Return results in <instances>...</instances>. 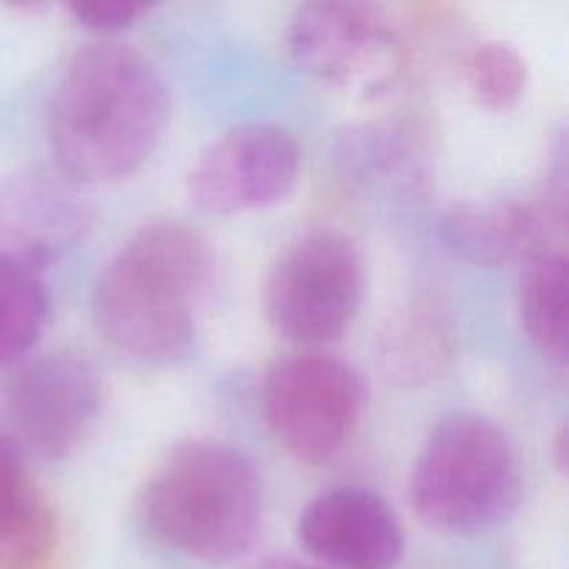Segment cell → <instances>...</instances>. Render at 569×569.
Listing matches in <instances>:
<instances>
[{
	"label": "cell",
	"instance_id": "cell-9",
	"mask_svg": "<svg viewBox=\"0 0 569 569\" xmlns=\"http://www.w3.org/2000/svg\"><path fill=\"white\" fill-rule=\"evenodd\" d=\"M300 144L276 122H250L206 144L187 176L192 203L209 214H242L287 198L300 176Z\"/></svg>",
	"mask_w": 569,
	"mask_h": 569
},
{
	"label": "cell",
	"instance_id": "cell-12",
	"mask_svg": "<svg viewBox=\"0 0 569 569\" xmlns=\"http://www.w3.org/2000/svg\"><path fill=\"white\" fill-rule=\"evenodd\" d=\"M28 456L0 428V569H48L59 545Z\"/></svg>",
	"mask_w": 569,
	"mask_h": 569
},
{
	"label": "cell",
	"instance_id": "cell-17",
	"mask_svg": "<svg viewBox=\"0 0 569 569\" xmlns=\"http://www.w3.org/2000/svg\"><path fill=\"white\" fill-rule=\"evenodd\" d=\"M461 76L478 103L489 109H509L526 94L528 61L520 50L500 39L476 42L461 59Z\"/></svg>",
	"mask_w": 569,
	"mask_h": 569
},
{
	"label": "cell",
	"instance_id": "cell-7",
	"mask_svg": "<svg viewBox=\"0 0 569 569\" xmlns=\"http://www.w3.org/2000/svg\"><path fill=\"white\" fill-rule=\"evenodd\" d=\"M289 56L315 81L378 98L400 81L406 48L381 9L353 0L306 3L289 20Z\"/></svg>",
	"mask_w": 569,
	"mask_h": 569
},
{
	"label": "cell",
	"instance_id": "cell-2",
	"mask_svg": "<svg viewBox=\"0 0 569 569\" xmlns=\"http://www.w3.org/2000/svg\"><path fill=\"white\" fill-rule=\"evenodd\" d=\"M211 276L206 239L181 220L139 226L92 292L94 328L109 348L142 365H176L198 342L200 300Z\"/></svg>",
	"mask_w": 569,
	"mask_h": 569
},
{
	"label": "cell",
	"instance_id": "cell-16",
	"mask_svg": "<svg viewBox=\"0 0 569 569\" xmlns=\"http://www.w3.org/2000/svg\"><path fill=\"white\" fill-rule=\"evenodd\" d=\"M345 170L361 183L376 189L417 192L426 181V156L417 137L400 126H365L345 137Z\"/></svg>",
	"mask_w": 569,
	"mask_h": 569
},
{
	"label": "cell",
	"instance_id": "cell-5",
	"mask_svg": "<svg viewBox=\"0 0 569 569\" xmlns=\"http://www.w3.org/2000/svg\"><path fill=\"white\" fill-rule=\"evenodd\" d=\"M367 292L365 256L348 233L311 228L281 250L264 281V317L298 345L339 342L353 328Z\"/></svg>",
	"mask_w": 569,
	"mask_h": 569
},
{
	"label": "cell",
	"instance_id": "cell-18",
	"mask_svg": "<svg viewBox=\"0 0 569 569\" xmlns=\"http://www.w3.org/2000/svg\"><path fill=\"white\" fill-rule=\"evenodd\" d=\"M148 11L150 6L142 3V0H83V3H70L72 20L81 22L89 31L100 33L122 31Z\"/></svg>",
	"mask_w": 569,
	"mask_h": 569
},
{
	"label": "cell",
	"instance_id": "cell-10",
	"mask_svg": "<svg viewBox=\"0 0 569 569\" xmlns=\"http://www.w3.org/2000/svg\"><path fill=\"white\" fill-rule=\"evenodd\" d=\"M298 539L309 556L333 569H395L406 531L387 498L367 487H333L306 503Z\"/></svg>",
	"mask_w": 569,
	"mask_h": 569
},
{
	"label": "cell",
	"instance_id": "cell-6",
	"mask_svg": "<svg viewBox=\"0 0 569 569\" xmlns=\"http://www.w3.org/2000/svg\"><path fill=\"white\" fill-rule=\"evenodd\" d=\"M367 406V383L348 361L326 353L278 359L261 383V409L276 442L303 465L345 450Z\"/></svg>",
	"mask_w": 569,
	"mask_h": 569
},
{
	"label": "cell",
	"instance_id": "cell-13",
	"mask_svg": "<svg viewBox=\"0 0 569 569\" xmlns=\"http://www.w3.org/2000/svg\"><path fill=\"white\" fill-rule=\"evenodd\" d=\"M456 331L448 309L431 298H415L389 315L378 342V365L389 381L417 383L439 381L453 365Z\"/></svg>",
	"mask_w": 569,
	"mask_h": 569
},
{
	"label": "cell",
	"instance_id": "cell-15",
	"mask_svg": "<svg viewBox=\"0 0 569 569\" xmlns=\"http://www.w3.org/2000/svg\"><path fill=\"white\" fill-rule=\"evenodd\" d=\"M44 264L20 250L0 253V367L31 353L50 320Z\"/></svg>",
	"mask_w": 569,
	"mask_h": 569
},
{
	"label": "cell",
	"instance_id": "cell-8",
	"mask_svg": "<svg viewBox=\"0 0 569 569\" xmlns=\"http://www.w3.org/2000/svg\"><path fill=\"white\" fill-rule=\"evenodd\" d=\"M103 409V387L87 359L44 353L20 367L6 387L3 428L28 459L61 461L81 448Z\"/></svg>",
	"mask_w": 569,
	"mask_h": 569
},
{
	"label": "cell",
	"instance_id": "cell-14",
	"mask_svg": "<svg viewBox=\"0 0 569 569\" xmlns=\"http://www.w3.org/2000/svg\"><path fill=\"white\" fill-rule=\"evenodd\" d=\"M569 270L561 250H539L522 264L517 311L526 337L553 365L565 367L569 353Z\"/></svg>",
	"mask_w": 569,
	"mask_h": 569
},
{
	"label": "cell",
	"instance_id": "cell-19",
	"mask_svg": "<svg viewBox=\"0 0 569 569\" xmlns=\"http://www.w3.org/2000/svg\"><path fill=\"white\" fill-rule=\"evenodd\" d=\"M250 569H322V567L303 565V561H298V559H287V556H272V559L259 561V565H253Z\"/></svg>",
	"mask_w": 569,
	"mask_h": 569
},
{
	"label": "cell",
	"instance_id": "cell-1",
	"mask_svg": "<svg viewBox=\"0 0 569 569\" xmlns=\"http://www.w3.org/2000/svg\"><path fill=\"white\" fill-rule=\"evenodd\" d=\"M170 92L159 67L139 48L100 39L78 48L48 106L56 161L78 181L133 176L167 131Z\"/></svg>",
	"mask_w": 569,
	"mask_h": 569
},
{
	"label": "cell",
	"instance_id": "cell-4",
	"mask_svg": "<svg viewBox=\"0 0 569 569\" xmlns=\"http://www.w3.org/2000/svg\"><path fill=\"white\" fill-rule=\"evenodd\" d=\"M522 472L509 433L476 411H456L431 428L409 478V500L426 526L481 533L520 503Z\"/></svg>",
	"mask_w": 569,
	"mask_h": 569
},
{
	"label": "cell",
	"instance_id": "cell-11",
	"mask_svg": "<svg viewBox=\"0 0 569 569\" xmlns=\"http://www.w3.org/2000/svg\"><path fill=\"white\" fill-rule=\"evenodd\" d=\"M445 248L476 267L526 264L545 250L542 217L517 200H470L445 211L439 222Z\"/></svg>",
	"mask_w": 569,
	"mask_h": 569
},
{
	"label": "cell",
	"instance_id": "cell-3",
	"mask_svg": "<svg viewBox=\"0 0 569 569\" xmlns=\"http://www.w3.org/2000/svg\"><path fill=\"white\" fill-rule=\"evenodd\" d=\"M137 517L164 548L203 565H231L259 537L264 481L244 450L220 439H187L142 483Z\"/></svg>",
	"mask_w": 569,
	"mask_h": 569
}]
</instances>
